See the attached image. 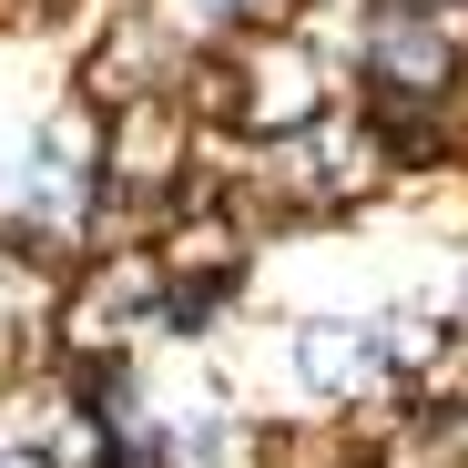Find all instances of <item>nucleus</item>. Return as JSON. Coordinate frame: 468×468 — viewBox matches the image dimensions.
<instances>
[{"mask_svg":"<svg viewBox=\"0 0 468 468\" xmlns=\"http://www.w3.org/2000/svg\"><path fill=\"white\" fill-rule=\"evenodd\" d=\"M367 71H377L387 102H438L458 82V51H448V31L418 0H398V11H377V31H367Z\"/></svg>","mask_w":468,"mask_h":468,"instance_id":"f257e3e1","label":"nucleus"},{"mask_svg":"<svg viewBox=\"0 0 468 468\" xmlns=\"http://www.w3.org/2000/svg\"><path fill=\"white\" fill-rule=\"evenodd\" d=\"M316 102H326V82H316V61H305L295 41H275V51L245 61V122L295 133V122H316Z\"/></svg>","mask_w":468,"mask_h":468,"instance_id":"f03ea898","label":"nucleus"},{"mask_svg":"<svg viewBox=\"0 0 468 468\" xmlns=\"http://www.w3.org/2000/svg\"><path fill=\"white\" fill-rule=\"evenodd\" d=\"M122 174H133V184L174 174V112H164V102H143V112L122 122Z\"/></svg>","mask_w":468,"mask_h":468,"instance_id":"7ed1b4c3","label":"nucleus"},{"mask_svg":"<svg viewBox=\"0 0 468 468\" xmlns=\"http://www.w3.org/2000/svg\"><path fill=\"white\" fill-rule=\"evenodd\" d=\"M356 367H367V336H336V326L305 336V377H316V387H346Z\"/></svg>","mask_w":468,"mask_h":468,"instance_id":"20e7f679","label":"nucleus"}]
</instances>
